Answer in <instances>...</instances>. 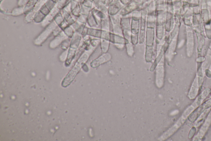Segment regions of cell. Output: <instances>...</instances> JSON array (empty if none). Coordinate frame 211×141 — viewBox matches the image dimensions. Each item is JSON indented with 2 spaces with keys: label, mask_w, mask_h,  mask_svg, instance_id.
<instances>
[{
  "label": "cell",
  "mask_w": 211,
  "mask_h": 141,
  "mask_svg": "<svg viewBox=\"0 0 211 141\" xmlns=\"http://www.w3.org/2000/svg\"><path fill=\"white\" fill-rule=\"evenodd\" d=\"M81 62V60H80V63L79 61V62H77L76 66L75 67L72 71H71L67 75V76L65 78V79L63 81L62 83V85L63 87H67L72 82V81L73 80L76 74L81 67L80 65H81V62Z\"/></svg>",
  "instance_id": "6da1fadb"
},
{
  "label": "cell",
  "mask_w": 211,
  "mask_h": 141,
  "mask_svg": "<svg viewBox=\"0 0 211 141\" xmlns=\"http://www.w3.org/2000/svg\"><path fill=\"white\" fill-rule=\"evenodd\" d=\"M11 15L12 16H16L21 15L24 14V7L19 6L18 7L14 8L11 12Z\"/></svg>",
  "instance_id": "7a4b0ae2"
},
{
  "label": "cell",
  "mask_w": 211,
  "mask_h": 141,
  "mask_svg": "<svg viewBox=\"0 0 211 141\" xmlns=\"http://www.w3.org/2000/svg\"><path fill=\"white\" fill-rule=\"evenodd\" d=\"M45 16H46L44 15L39 10L38 11L36 12L34 20L36 22H41L43 21V20L45 18Z\"/></svg>",
  "instance_id": "3957f363"
},
{
  "label": "cell",
  "mask_w": 211,
  "mask_h": 141,
  "mask_svg": "<svg viewBox=\"0 0 211 141\" xmlns=\"http://www.w3.org/2000/svg\"><path fill=\"white\" fill-rule=\"evenodd\" d=\"M45 0H38L34 6V10L36 12L38 11L42 7V6L45 5Z\"/></svg>",
  "instance_id": "277c9868"
},
{
  "label": "cell",
  "mask_w": 211,
  "mask_h": 141,
  "mask_svg": "<svg viewBox=\"0 0 211 141\" xmlns=\"http://www.w3.org/2000/svg\"><path fill=\"white\" fill-rule=\"evenodd\" d=\"M91 8L88 7L87 6H85L83 5H81V14L87 16L88 15L90 14V11L91 10Z\"/></svg>",
  "instance_id": "5b68a950"
},
{
  "label": "cell",
  "mask_w": 211,
  "mask_h": 141,
  "mask_svg": "<svg viewBox=\"0 0 211 141\" xmlns=\"http://www.w3.org/2000/svg\"><path fill=\"white\" fill-rule=\"evenodd\" d=\"M71 0H59L57 4V6L60 9H61L67 4L69 3Z\"/></svg>",
  "instance_id": "8992f818"
},
{
  "label": "cell",
  "mask_w": 211,
  "mask_h": 141,
  "mask_svg": "<svg viewBox=\"0 0 211 141\" xmlns=\"http://www.w3.org/2000/svg\"><path fill=\"white\" fill-rule=\"evenodd\" d=\"M57 4V3L56 2H55L53 0H48L45 3V5H46L47 7L48 8L50 11L56 6Z\"/></svg>",
  "instance_id": "52a82bcc"
},
{
  "label": "cell",
  "mask_w": 211,
  "mask_h": 141,
  "mask_svg": "<svg viewBox=\"0 0 211 141\" xmlns=\"http://www.w3.org/2000/svg\"><path fill=\"white\" fill-rule=\"evenodd\" d=\"M36 12L35 11V10H34L32 11L29 12V13L26 15V20L29 21H31L32 19H34Z\"/></svg>",
  "instance_id": "ba28073f"
},
{
  "label": "cell",
  "mask_w": 211,
  "mask_h": 141,
  "mask_svg": "<svg viewBox=\"0 0 211 141\" xmlns=\"http://www.w3.org/2000/svg\"><path fill=\"white\" fill-rule=\"evenodd\" d=\"M60 12H61V9L58 8L56 5L55 7L54 8L50 10V13L54 18V17L56 16L57 15L60 13Z\"/></svg>",
  "instance_id": "9c48e42d"
},
{
  "label": "cell",
  "mask_w": 211,
  "mask_h": 141,
  "mask_svg": "<svg viewBox=\"0 0 211 141\" xmlns=\"http://www.w3.org/2000/svg\"><path fill=\"white\" fill-rule=\"evenodd\" d=\"M40 11L43 13L45 16H47L50 13V10L48 9L45 5H43L40 10Z\"/></svg>",
  "instance_id": "30bf717a"
},
{
  "label": "cell",
  "mask_w": 211,
  "mask_h": 141,
  "mask_svg": "<svg viewBox=\"0 0 211 141\" xmlns=\"http://www.w3.org/2000/svg\"><path fill=\"white\" fill-rule=\"evenodd\" d=\"M29 0H18V5L19 6L24 7L29 2Z\"/></svg>",
  "instance_id": "8fae6325"
},
{
  "label": "cell",
  "mask_w": 211,
  "mask_h": 141,
  "mask_svg": "<svg viewBox=\"0 0 211 141\" xmlns=\"http://www.w3.org/2000/svg\"><path fill=\"white\" fill-rule=\"evenodd\" d=\"M54 1H55V2H56L57 3L59 1V0H53Z\"/></svg>",
  "instance_id": "7c38bea8"
}]
</instances>
